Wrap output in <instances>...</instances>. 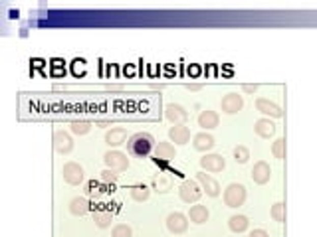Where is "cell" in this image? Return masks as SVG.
<instances>
[{"instance_id":"obj_18","label":"cell","mask_w":317,"mask_h":237,"mask_svg":"<svg viewBox=\"0 0 317 237\" xmlns=\"http://www.w3.org/2000/svg\"><path fill=\"white\" fill-rule=\"evenodd\" d=\"M254 130H256V134L262 137V139H270V137L276 134V125L270 119H260V121H256Z\"/></svg>"},{"instance_id":"obj_29","label":"cell","mask_w":317,"mask_h":237,"mask_svg":"<svg viewBox=\"0 0 317 237\" xmlns=\"http://www.w3.org/2000/svg\"><path fill=\"white\" fill-rule=\"evenodd\" d=\"M270 216L274 218V221H283L285 219V206L283 204H274L272 206V212H270Z\"/></svg>"},{"instance_id":"obj_17","label":"cell","mask_w":317,"mask_h":237,"mask_svg":"<svg viewBox=\"0 0 317 237\" xmlns=\"http://www.w3.org/2000/svg\"><path fill=\"white\" fill-rule=\"evenodd\" d=\"M125 141H129L127 139V130L123 127H113L107 134H105V143L109 146H119L123 145Z\"/></svg>"},{"instance_id":"obj_4","label":"cell","mask_w":317,"mask_h":237,"mask_svg":"<svg viewBox=\"0 0 317 237\" xmlns=\"http://www.w3.org/2000/svg\"><path fill=\"white\" fill-rule=\"evenodd\" d=\"M103 162H105V166H107L109 170H115V172H123V170L129 168V158H127V154H123V152H119V150H109V152H105Z\"/></svg>"},{"instance_id":"obj_23","label":"cell","mask_w":317,"mask_h":237,"mask_svg":"<svg viewBox=\"0 0 317 237\" xmlns=\"http://www.w3.org/2000/svg\"><path fill=\"white\" fill-rule=\"evenodd\" d=\"M170 186H172V180H170V176L168 174H157L155 178H153V188H157L159 192H168L170 190Z\"/></svg>"},{"instance_id":"obj_26","label":"cell","mask_w":317,"mask_h":237,"mask_svg":"<svg viewBox=\"0 0 317 237\" xmlns=\"http://www.w3.org/2000/svg\"><path fill=\"white\" fill-rule=\"evenodd\" d=\"M70 127H72V132H74V134L83 137V134H88V132L92 130V123H88V121H74Z\"/></svg>"},{"instance_id":"obj_3","label":"cell","mask_w":317,"mask_h":237,"mask_svg":"<svg viewBox=\"0 0 317 237\" xmlns=\"http://www.w3.org/2000/svg\"><path fill=\"white\" fill-rule=\"evenodd\" d=\"M179 194H181V200L185 204H196L203 196V186L196 180H185L179 188Z\"/></svg>"},{"instance_id":"obj_20","label":"cell","mask_w":317,"mask_h":237,"mask_svg":"<svg viewBox=\"0 0 317 237\" xmlns=\"http://www.w3.org/2000/svg\"><path fill=\"white\" fill-rule=\"evenodd\" d=\"M208 218H210V212L206 206H192L188 212V219L192 223H205V221H208Z\"/></svg>"},{"instance_id":"obj_19","label":"cell","mask_w":317,"mask_h":237,"mask_svg":"<svg viewBox=\"0 0 317 237\" xmlns=\"http://www.w3.org/2000/svg\"><path fill=\"white\" fill-rule=\"evenodd\" d=\"M218 113H214V111H203L200 115H198V127L206 128V130H210V128H216L218 127Z\"/></svg>"},{"instance_id":"obj_31","label":"cell","mask_w":317,"mask_h":237,"mask_svg":"<svg viewBox=\"0 0 317 237\" xmlns=\"http://www.w3.org/2000/svg\"><path fill=\"white\" fill-rule=\"evenodd\" d=\"M117 178H119V174H117L115 170H109V168H107V170L101 172V180H103L105 184H115L117 182Z\"/></svg>"},{"instance_id":"obj_13","label":"cell","mask_w":317,"mask_h":237,"mask_svg":"<svg viewBox=\"0 0 317 237\" xmlns=\"http://www.w3.org/2000/svg\"><path fill=\"white\" fill-rule=\"evenodd\" d=\"M270 178H272V168H270V164L264 162V160L256 162L254 168H252V180L256 184H268Z\"/></svg>"},{"instance_id":"obj_30","label":"cell","mask_w":317,"mask_h":237,"mask_svg":"<svg viewBox=\"0 0 317 237\" xmlns=\"http://www.w3.org/2000/svg\"><path fill=\"white\" fill-rule=\"evenodd\" d=\"M272 154L276 156V158H285V141L283 139H278L274 145H272Z\"/></svg>"},{"instance_id":"obj_2","label":"cell","mask_w":317,"mask_h":237,"mask_svg":"<svg viewBox=\"0 0 317 237\" xmlns=\"http://www.w3.org/2000/svg\"><path fill=\"white\" fill-rule=\"evenodd\" d=\"M246 201V188L242 184H230L224 190V204L228 208H240Z\"/></svg>"},{"instance_id":"obj_24","label":"cell","mask_w":317,"mask_h":237,"mask_svg":"<svg viewBox=\"0 0 317 237\" xmlns=\"http://www.w3.org/2000/svg\"><path fill=\"white\" fill-rule=\"evenodd\" d=\"M111 212H107V210H101V212H95V216H94V221H95V225L99 227V229H105V227H109L111 225Z\"/></svg>"},{"instance_id":"obj_14","label":"cell","mask_w":317,"mask_h":237,"mask_svg":"<svg viewBox=\"0 0 317 237\" xmlns=\"http://www.w3.org/2000/svg\"><path fill=\"white\" fill-rule=\"evenodd\" d=\"M256 109L264 113V115H268V117H274V119H280L281 115H283V111L280 109V105H276L274 101H268V99H256Z\"/></svg>"},{"instance_id":"obj_5","label":"cell","mask_w":317,"mask_h":237,"mask_svg":"<svg viewBox=\"0 0 317 237\" xmlns=\"http://www.w3.org/2000/svg\"><path fill=\"white\" fill-rule=\"evenodd\" d=\"M62 176L70 186H79L83 182V168L77 162H66L62 168Z\"/></svg>"},{"instance_id":"obj_12","label":"cell","mask_w":317,"mask_h":237,"mask_svg":"<svg viewBox=\"0 0 317 237\" xmlns=\"http://www.w3.org/2000/svg\"><path fill=\"white\" fill-rule=\"evenodd\" d=\"M168 139L175 145H187L190 141V128L187 125H175L168 128Z\"/></svg>"},{"instance_id":"obj_16","label":"cell","mask_w":317,"mask_h":237,"mask_svg":"<svg viewBox=\"0 0 317 237\" xmlns=\"http://www.w3.org/2000/svg\"><path fill=\"white\" fill-rule=\"evenodd\" d=\"M177 156V150H175V145L172 143H157L155 145V160H170Z\"/></svg>"},{"instance_id":"obj_8","label":"cell","mask_w":317,"mask_h":237,"mask_svg":"<svg viewBox=\"0 0 317 237\" xmlns=\"http://www.w3.org/2000/svg\"><path fill=\"white\" fill-rule=\"evenodd\" d=\"M220 107H222V111L226 115L238 113V111L244 107L242 95H238V93H228V95H224V99L220 101Z\"/></svg>"},{"instance_id":"obj_32","label":"cell","mask_w":317,"mask_h":237,"mask_svg":"<svg viewBox=\"0 0 317 237\" xmlns=\"http://www.w3.org/2000/svg\"><path fill=\"white\" fill-rule=\"evenodd\" d=\"M250 237H270L264 229H254L252 233H250Z\"/></svg>"},{"instance_id":"obj_9","label":"cell","mask_w":317,"mask_h":237,"mask_svg":"<svg viewBox=\"0 0 317 237\" xmlns=\"http://www.w3.org/2000/svg\"><path fill=\"white\" fill-rule=\"evenodd\" d=\"M196 182L203 186V190H205L210 198L220 196V184L216 182L210 174H206V172H198V174H196Z\"/></svg>"},{"instance_id":"obj_28","label":"cell","mask_w":317,"mask_h":237,"mask_svg":"<svg viewBox=\"0 0 317 237\" xmlns=\"http://www.w3.org/2000/svg\"><path fill=\"white\" fill-rule=\"evenodd\" d=\"M248 158H250V152H248V148L246 146H236L234 148V160L236 162H240V164H246L248 162Z\"/></svg>"},{"instance_id":"obj_1","label":"cell","mask_w":317,"mask_h":237,"mask_svg":"<svg viewBox=\"0 0 317 237\" xmlns=\"http://www.w3.org/2000/svg\"><path fill=\"white\" fill-rule=\"evenodd\" d=\"M155 139L149 132H135L131 134L127 141V150L129 154H133L135 158H147L151 154V150L155 148Z\"/></svg>"},{"instance_id":"obj_7","label":"cell","mask_w":317,"mask_h":237,"mask_svg":"<svg viewBox=\"0 0 317 237\" xmlns=\"http://www.w3.org/2000/svg\"><path fill=\"white\" fill-rule=\"evenodd\" d=\"M200 166H203L205 172L216 174V172H222L224 168H226V160H224V156H220V154H205L200 158Z\"/></svg>"},{"instance_id":"obj_27","label":"cell","mask_w":317,"mask_h":237,"mask_svg":"<svg viewBox=\"0 0 317 237\" xmlns=\"http://www.w3.org/2000/svg\"><path fill=\"white\" fill-rule=\"evenodd\" d=\"M111 237H133V229L127 223H117L111 229Z\"/></svg>"},{"instance_id":"obj_33","label":"cell","mask_w":317,"mask_h":237,"mask_svg":"<svg viewBox=\"0 0 317 237\" xmlns=\"http://www.w3.org/2000/svg\"><path fill=\"white\" fill-rule=\"evenodd\" d=\"M244 91L246 93H256L258 91V85H244Z\"/></svg>"},{"instance_id":"obj_15","label":"cell","mask_w":317,"mask_h":237,"mask_svg":"<svg viewBox=\"0 0 317 237\" xmlns=\"http://www.w3.org/2000/svg\"><path fill=\"white\" fill-rule=\"evenodd\" d=\"M214 137L212 134H208V132H198V134H194V139H192V146H194V150H198V152H208L210 148H214Z\"/></svg>"},{"instance_id":"obj_6","label":"cell","mask_w":317,"mask_h":237,"mask_svg":"<svg viewBox=\"0 0 317 237\" xmlns=\"http://www.w3.org/2000/svg\"><path fill=\"white\" fill-rule=\"evenodd\" d=\"M188 227V218L185 214H181V212H172V214H168L167 218V229L170 233H175V235H181V233H185Z\"/></svg>"},{"instance_id":"obj_10","label":"cell","mask_w":317,"mask_h":237,"mask_svg":"<svg viewBox=\"0 0 317 237\" xmlns=\"http://www.w3.org/2000/svg\"><path fill=\"white\" fill-rule=\"evenodd\" d=\"M165 115H167L168 121L175 123V125H185V121L188 119V111L185 109L183 105H179V103H170V105H167Z\"/></svg>"},{"instance_id":"obj_22","label":"cell","mask_w":317,"mask_h":237,"mask_svg":"<svg viewBox=\"0 0 317 237\" xmlns=\"http://www.w3.org/2000/svg\"><path fill=\"white\" fill-rule=\"evenodd\" d=\"M88 210H90V201L85 200V198H74V200L70 201V212L74 216H85Z\"/></svg>"},{"instance_id":"obj_34","label":"cell","mask_w":317,"mask_h":237,"mask_svg":"<svg viewBox=\"0 0 317 237\" xmlns=\"http://www.w3.org/2000/svg\"><path fill=\"white\" fill-rule=\"evenodd\" d=\"M107 89H113V91H117V89H123V85H107Z\"/></svg>"},{"instance_id":"obj_35","label":"cell","mask_w":317,"mask_h":237,"mask_svg":"<svg viewBox=\"0 0 317 237\" xmlns=\"http://www.w3.org/2000/svg\"><path fill=\"white\" fill-rule=\"evenodd\" d=\"M188 89H190V91H198V89H200V85H188Z\"/></svg>"},{"instance_id":"obj_25","label":"cell","mask_w":317,"mask_h":237,"mask_svg":"<svg viewBox=\"0 0 317 237\" xmlns=\"http://www.w3.org/2000/svg\"><path fill=\"white\" fill-rule=\"evenodd\" d=\"M149 196H151V190L147 186H135V188H131V198L135 201L149 200Z\"/></svg>"},{"instance_id":"obj_11","label":"cell","mask_w":317,"mask_h":237,"mask_svg":"<svg viewBox=\"0 0 317 237\" xmlns=\"http://www.w3.org/2000/svg\"><path fill=\"white\" fill-rule=\"evenodd\" d=\"M54 148H56L60 154H70L74 150L72 137L68 132H64V130H57L56 134H54Z\"/></svg>"},{"instance_id":"obj_21","label":"cell","mask_w":317,"mask_h":237,"mask_svg":"<svg viewBox=\"0 0 317 237\" xmlns=\"http://www.w3.org/2000/svg\"><path fill=\"white\" fill-rule=\"evenodd\" d=\"M228 225H230V229H232L234 233H242V231L248 229L250 219L246 218V216H232V218L228 219Z\"/></svg>"}]
</instances>
